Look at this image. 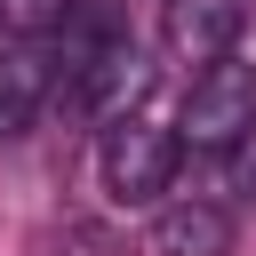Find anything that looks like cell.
<instances>
[{
	"instance_id": "1",
	"label": "cell",
	"mask_w": 256,
	"mask_h": 256,
	"mask_svg": "<svg viewBox=\"0 0 256 256\" xmlns=\"http://www.w3.org/2000/svg\"><path fill=\"white\" fill-rule=\"evenodd\" d=\"M56 64H64V96H72V112L96 120V128L128 120V112L144 104V88H152V64H144V48H136L128 32L88 40V48H64Z\"/></svg>"
},
{
	"instance_id": "2",
	"label": "cell",
	"mask_w": 256,
	"mask_h": 256,
	"mask_svg": "<svg viewBox=\"0 0 256 256\" xmlns=\"http://www.w3.org/2000/svg\"><path fill=\"white\" fill-rule=\"evenodd\" d=\"M248 128H256V64H240V56L200 64L192 88H184V112H176V144H192V152H232Z\"/></svg>"
},
{
	"instance_id": "3",
	"label": "cell",
	"mask_w": 256,
	"mask_h": 256,
	"mask_svg": "<svg viewBox=\"0 0 256 256\" xmlns=\"http://www.w3.org/2000/svg\"><path fill=\"white\" fill-rule=\"evenodd\" d=\"M176 128H160V120H144V112H128V120H112L104 128V184H112V200H160L168 192V176H176Z\"/></svg>"
},
{
	"instance_id": "4",
	"label": "cell",
	"mask_w": 256,
	"mask_h": 256,
	"mask_svg": "<svg viewBox=\"0 0 256 256\" xmlns=\"http://www.w3.org/2000/svg\"><path fill=\"white\" fill-rule=\"evenodd\" d=\"M48 88H56V48H48V32H16V40L0 48V136H24V128L40 120Z\"/></svg>"
},
{
	"instance_id": "5",
	"label": "cell",
	"mask_w": 256,
	"mask_h": 256,
	"mask_svg": "<svg viewBox=\"0 0 256 256\" xmlns=\"http://www.w3.org/2000/svg\"><path fill=\"white\" fill-rule=\"evenodd\" d=\"M240 0H168V56H184V64H216V56H232V40H240Z\"/></svg>"
},
{
	"instance_id": "6",
	"label": "cell",
	"mask_w": 256,
	"mask_h": 256,
	"mask_svg": "<svg viewBox=\"0 0 256 256\" xmlns=\"http://www.w3.org/2000/svg\"><path fill=\"white\" fill-rule=\"evenodd\" d=\"M152 256H232V216L216 200H176L152 224Z\"/></svg>"
},
{
	"instance_id": "7",
	"label": "cell",
	"mask_w": 256,
	"mask_h": 256,
	"mask_svg": "<svg viewBox=\"0 0 256 256\" xmlns=\"http://www.w3.org/2000/svg\"><path fill=\"white\" fill-rule=\"evenodd\" d=\"M0 16H8L16 32H56V24L72 16V0H0Z\"/></svg>"
},
{
	"instance_id": "8",
	"label": "cell",
	"mask_w": 256,
	"mask_h": 256,
	"mask_svg": "<svg viewBox=\"0 0 256 256\" xmlns=\"http://www.w3.org/2000/svg\"><path fill=\"white\" fill-rule=\"evenodd\" d=\"M232 184H240V192H256V128L232 144Z\"/></svg>"
}]
</instances>
